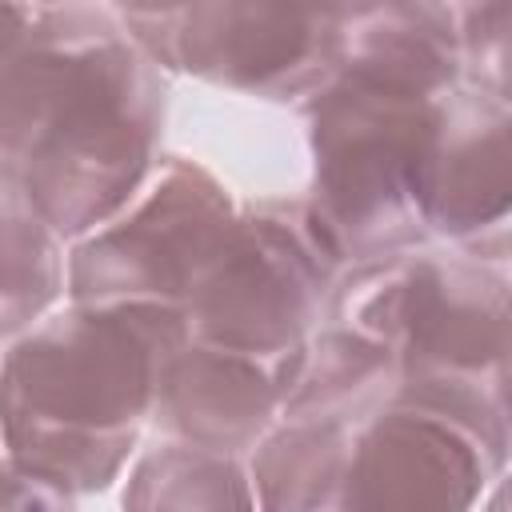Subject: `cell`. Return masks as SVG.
Instances as JSON below:
<instances>
[{"label":"cell","mask_w":512,"mask_h":512,"mask_svg":"<svg viewBox=\"0 0 512 512\" xmlns=\"http://www.w3.org/2000/svg\"><path fill=\"white\" fill-rule=\"evenodd\" d=\"M164 112L168 72L96 4H36L0 72V152L60 240H84L132 204L156 172Z\"/></svg>","instance_id":"obj_1"},{"label":"cell","mask_w":512,"mask_h":512,"mask_svg":"<svg viewBox=\"0 0 512 512\" xmlns=\"http://www.w3.org/2000/svg\"><path fill=\"white\" fill-rule=\"evenodd\" d=\"M188 340L172 304H72L40 320L0 360L4 456L72 496L104 492Z\"/></svg>","instance_id":"obj_2"},{"label":"cell","mask_w":512,"mask_h":512,"mask_svg":"<svg viewBox=\"0 0 512 512\" xmlns=\"http://www.w3.org/2000/svg\"><path fill=\"white\" fill-rule=\"evenodd\" d=\"M320 320L384 344L396 356V388L508 392V276L468 252L360 260L336 276Z\"/></svg>","instance_id":"obj_3"},{"label":"cell","mask_w":512,"mask_h":512,"mask_svg":"<svg viewBox=\"0 0 512 512\" xmlns=\"http://www.w3.org/2000/svg\"><path fill=\"white\" fill-rule=\"evenodd\" d=\"M312 188L308 208L344 264L412 252L428 232L416 220L412 180L436 100L336 72L304 100Z\"/></svg>","instance_id":"obj_4"},{"label":"cell","mask_w":512,"mask_h":512,"mask_svg":"<svg viewBox=\"0 0 512 512\" xmlns=\"http://www.w3.org/2000/svg\"><path fill=\"white\" fill-rule=\"evenodd\" d=\"M340 268L308 200L248 204L184 304L188 332L272 368L308 344Z\"/></svg>","instance_id":"obj_5"},{"label":"cell","mask_w":512,"mask_h":512,"mask_svg":"<svg viewBox=\"0 0 512 512\" xmlns=\"http://www.w3.org/2000/svg\"><path fill=\"white\" fill-rule=\"evenodd\" d=\"M128 40L160 68L260 100H308L340 64L344 8L280 4H128L112 8Z\"/></svg>","instance_id":"obj_6"},{"label":"cell","mask_w":512,"mask_h":512,"mask_svg":"<svg viewBox=\"0 0 512 512\" xmlns=\"http://www.w3.org/2000/svg\"><path fill=\"white\" fill-rule=\"evenodd\" d=\"M236 220L228 188L196 160L168 156L144 196L68 252L72 304L184 308Z\"/></svg>","instance_id":"obj_7"},{"label":"cell","mask_w":512,"mask_h":512,"mask_svg":"<svg viewBox=\"0 0 512 512\" xmlns=\"http://www.w3.org/2000/svg\"><path fill=\"white\" fill-rule=\"evenodd\" d=\"M508 100L456 84L436 100V124L416 164L412 204L424 232L468 256H504L512 212Z\"/></svg>","instance_id":"obj_8"},{"label":"cell","mask_w":512,"mask_h":512,"mask_svg":"<svg viewBox=\"0 0 512 512\" xmlns=\"http://www.w3.org/2000/svg\"><path fill=\"white\" fill-rule=\"evenodd\" d=\"M504 464L464 428L388 400L356 428L328 512H472Z\"/></svg>","instance_id":"obj_9"},{"label":"cell","mask_w":512,"mask_h":512,"mask_svg":"<svg viewBox=\"0 0 512 512\" xmlns=\"http://www.w3.org/2000/svg\"><path fill=\"white\" fill-rule=\"evenodd\" d=\"M276 412L280 392L268 364L188 340L164 364L148 420L172 444L240 456L276 424Z\"/></svg>","instance_id":"obj_10"},{"label":"cell","mask_w":512,"mask_h":512,"mask_svg":"<svg viewBox=\"0 0 512 512\" xmlns=\"http://www.w3.org/2000/svg\"><path fill=\"white\" fill-rule=\"evenodd\" d=\"M336 72L424 100L460 84L456 4H352L340 12Z\"/></svg>","instance_id":"obj_11"},{"label":"cell","mask_w":512,"mask_h":512,"mask_svg":"<svg viewBox=\"0 0 512 512\" xmlns=\"http://www.w3.org/2000/svg\"><path fill=\"white\" fill-rule=\"evenodd\" d=\"M396 380V356L384 344L340 324H320L296 360L276 420H320L356 432L388 408Z\"/></svg>","instance_id":"obj_12"},{"label":"cell","mask_w":512,"mask_h":512,"mask_svg":"<svg viewBox=\"0 0 512 512\" xmlns=\"http://www.w3.org/2000/svg\"><path fill=\"white\" fill-rule=\"evenodd\" d=\"M64 248L36 212L16 160L0 152V340H16L60 300Z\"/></svg>","instance_id":"obj_13"},{"label":"cell","mask_w":512,"mask_h":512,"mask_svg":"<svg viewBox=\"0 0 512 512\" xmlns=\"http://www.w3.org/2000/svg\"><path fill=\"white\" fill-rule=\"evenodd\" d=\"M352 436L340 424L276 420L256 440L248 464L256 512H328L348 468Z\"/></svg>","instance_id":"obj_14"},{"label":"cell","mask_w":512,"mask_h":512,"mask_svg":"<svg viewBox=\"0 0 512 512\" xmlns=\"http://www.w3.org/2000/svg\"><path fill=\"white\" fill-rule=\"evenodd\" d=\"M124 512H256V496L236 456L168 440L136 460Z\"/></svg>","instance_id":"obj_15"},{"label":"cell","mask_w":512,"mask_h":512,"mask_svg":"<svg viewBox=\"0 0 512 512\" xmlns=\"http://www.w3.org/2000/svg\"><path fill=\"white\" fill-rule=\"evenodd\" d=\"M512 4H456L460 84L484 96L508 100V56H512Z\"/></svg>","instance_id":"obj_16"},{"label":"cell","mask_w":512,"mask_h":512,"mask_svg":"<svg viewBox=\"0 0 512 512\" xmlns=\"http://www.w3.org/2000/svg\"><path fill=\"white\" fill-rule=\"evenodd\" d=\"M0 512H76V496L0 452Z\"/></svg>","instance_id":"obj_17"},{"label":"cell","mask_w":512,"mask_h":512,"mask_svg":"<svg viewBox=\"0 0 512 512\" xmlns=\"http://www.w3.org/2000/svg\"><path fill=\"white\" fill-rule=\"evenodd\" d=\"M32 16H36V4H0V72L8 68L16 48L24 44Z\"/></svg>","instance_id":"obj_18"}]
</instances>
